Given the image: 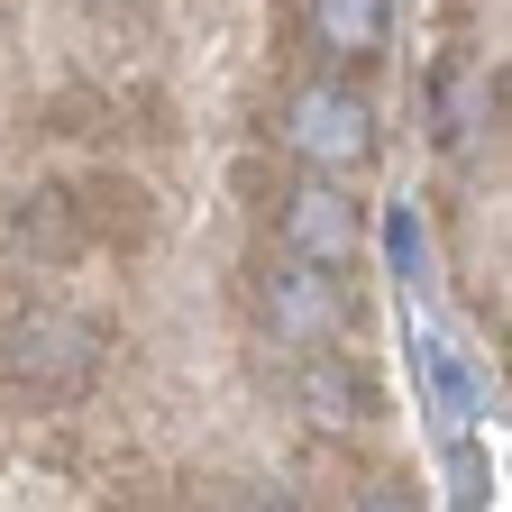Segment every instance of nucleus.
Instances as JSON below:
<instances>
[{
	"label": "nucleus",
	"mask_w": 512,
	"mask_h": 512,
	"mask_svg": "<svg viewBox=\"0 0 512 512\" xmlns=\"http://www.w3.org/2000/svg\"><path fill=\"white\" fill-rule=\"evenodd\" d=\"M101 384V330L83 311H55V302H28L0 320V394L28 403V412H64Z\"/></svg>",
	"instance_id": "f257e3e1"
},
{
	"label": "nucleus",
	"mask_w": 512,
	"mask_h": 512,
	"mask_svg": "<svg viewBox=\"0 0 512 512\" xmlns=\"http://www.w3.org/2000/svg\"><path fill=\"white\" fill-rule=\"evenodd\" d=\"M247 302H256V320L275 330V348H293V357H311V348H339L348 330H357V284L348 275H330V266H311V256H266V266L247 275Z\"/></svg>",
	"instance_id": "f03ea898"
},
{
	"label": "nucleus",
	"mask_w": 512,
	"mask_h": 512,
	"mask_svg": "<svg viewBox=\"0 0 512 512\" xmlns=\"http://www.w3.org/2000/svg\"><path fill=\"white\" fill-rule=\"evenodd\" d=\"M275 147H284L293 165H311V174H357V165L375 156V101H366L348 74H311V83H293L284 110H275Z\"/></svg>",
	"instance_id": "7ed1b4c3"
},
{
	"label": "nucleus",
	"mask_w": 512,
	"mask_h": 512,
	"mask_svg": "<svg viewBox=\"0 0 512 512\" xmlns=\"http://www.w3.org/2000/svg\"><path fill=\"white\" fill-rule=\"evenodd\" d=\"M275 238L293 256H311V266H330V275H357V256H366V211L348 202V174H302V183H275Z\"/></svg>",
	"instance_id": "20e7f679"
},
{
	"label": "nucleus",
	"mask_w": 512,
	"mask_h": 512,
	"mask_svg": "<svg viewBox=\"0 0 512 512\" xmlns=\"http://www.w3.org/2000/svg\"><path fill=\"white\" fill-rule=\"evenodd\" d=\"M293 412L320 430V439H357L384 403H375V375L357 366V357H339V348H311L302 366H293Z\"/></svg>",
	"instance_id": "39448f33"
},
{
	"label": "nucleus",
	"mask_w": 512,
	"mask_h": 512,
	"mask_svg": "<svg viewBox=\"0 0 512 512\" xmlns=\"http://www.w3.org/2000/svg\"><path fill=\"white\" fill-rule=\"evenodd\" d=\"M302 37L339 64V74H357V64L384 55V37H394V10L384 0H302Z\"/></svg>",
	"instance_id": "423d86ee"
},
{
	"label": "nucleus",
	"mask_w": 512,
	"mask_h": 512,
	"mask_svg": "<svg viewBox=\"0 0 512 512\" xmlns=\"http://www.w3.org/2000/svg\"><path fill=\"white\" fill-rule=\"evenodd\" d=\"M10 238H19V256H28V266H74V256H92V229H83L74 183L28 192V202L10 211Z\"/></svg>",
	"instance_id": "0eeeda50"
},
{
	"label": "nucleus",
	"mask_w": 512,
	"mask_h": 512,
	"mask_svg": "<svg viewBox=\"0 0 512 512\" xmlns=\"http://www.w3.org/2000/svg\"><path fill=\"white\" fill-rule=\"evenodd\" d=\"M74 202H83L92 247H110V256H128V247L156 238V202H147V183H128V174H92V183H74Z\"/></svg>",
	"instance_id": "6e6552de"
},
{
	"label": "nucleus",
	"mask_w": 512,
	"mask_h": 512,
	"mask_svg": "<svg viewBox=\"0 0 512 512\" xmlns=\"http://www.w3.org/2000/svg\"><path fill=\"white\" fill-rule=\"evenodd\" d=\"M476 138V101H467V74L448 64L439 74V147H467Z\"/></svg>",
	"instance_id": "1a4fd4ad"
}]
</instances>
